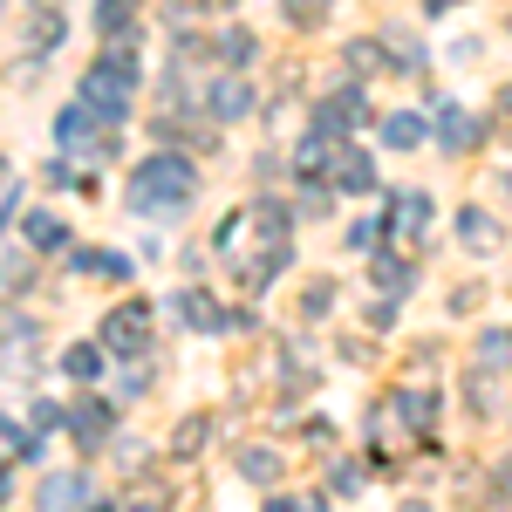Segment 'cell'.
<instances>
[{
    "mask_svg": "<svg viewBox=\"0 0 512 512\" xmlns=\"http://www.w3.org/2000/svg\"><path fill=\"white\" fill-rule=\"evenodd\" d=\"M205 7H233V0H205Z\"/></svg>",
    "mask_w": 512,
    "mask_h": 512,
    "instance_id": "4316f807",
    "label": "cell"
},
{
    "mask_svg": "<svg viewBox=\"0 0 512 512\" xmlns=\"http://www.w3.org/2000/svg\"><path fill=\"white\" fill-rule=\"evenodd\" d=\"M82 499H89L82 472H55L48 485H41V512H82Z\"/></svg>",
    "mask_w": 512,
    "mask_h": 512,
    "instance_id": "52a82bcc",
    "label": "cell"
},
{
    "mask_svg": "<svg viewBox=\"0 0 512 512\" xmlns=\"http://www.w3.org/2000/svg\"><path fill=\"white\" fill-rule=\"evenodd\" d=\"M205 437H212V424H205V417H185L178 437H171V458H198V451H205Z\"/></svg>",
    "mask_w": 512,
    "mask_h": 512,
    "instance_id": "2e32d148",
    "label": "cell"
},
{
    "mask_svg": "<svg viewBox=\"0 0 512 512\" xmlns=\"http://www.w3.org/2000/svg\"><path fill=\"white\" fill-rule=\"evenodd\" d=\"M28 246H35V253H62V246H69V226H62L55 212H28Z\"/></svg>",
    "mask_w": 512,
    "mask_h": 512,
    "instance_id": "9c48e42d",
    "label": "cell"
},
{
    "mask_svg": "<svg viewBox=\"0 0 512 512\" xmlns=\"http://www.w3.org/2000/svg\"><path fill=\"white\" fill-rule=\"evenodd\" d=\"M96 342H103L110 355H144V342H151V308H137V301L117 308V315L103 321V335H96Z\"/></svg>",
    "mask_w": 512,
    "mask_h": 512,
    "instance_id": "3957f363",
    "label": "cell"
},
{
    "mask_svg": "<svg viewBox=\"0 0 512 512\" xmlns=\"http://www.w3.org/2000/svg\"><path fill=\"white\" fill-rule=\"evenodd\" d=\"M219 55H226L233 69H246V62H253V35H246V28H226V41H219Z\"/></svg>",
    "mask_w": 512,
    "mask_h": 512,
    "instance_id": "44dd1931",
    "label": "cell"
},
{
    "mask_svg": "<svg viewBox=\"0 0 512 512\" xmlns=\"http://www.w3.org/2000/svg\"><path fill=\"white\" fill-rule=\"evenodd\" d=\"M458 239H465V246H472V253H492V246H499V226H492V219H485V212H465V219H458Z\"/></svg>",
    "mask_w": 512,
    "mask_h": 512,
    "instance_id": "7c38bea8",
    "label": "cell"
},
{
    "mask_svg": "<svg viewBox=\"0 0 512 512\" xmlns=\"http://www.w3.org/2000/svg\"><path fill=\"white\" fill-rule=\"evenodd\" d=\"M499 485H506V499H512V465H506V472H499Z\"/></svg>",
    "mask_w": 512,
    "mask_h": 512,
    "instance_id": "484cf974",
    "label": "cell"
},
{
    "mask_svg": "<svg viewBox=\"0 0 512 512\" xmlns=\"http://www.w3.org/2000/svg\"><path fill=\"white\" fill-rule=\"evenodd\" d=\"M437 130H444V144H451V151H465V144H472V117H465V110H451V103H437Z\"/></svg>",
    "mask_w": 512,
    "mask_h": 512,
    "instance_id": "ac0fdd59",
    "label": "cell"
},
{
    "mask_svg": "<svg viewBox=\"0 0 512 512\" xmlns=\"http://www.w3.org/2000/svg\"><path fill=\"white\" fill-rule=\"evenodd\" d=\"M130 512H171V485H137V499H130Z\"/></svg>",
    "mask_w": 512,
    "mask_h": 512,
    "instance_id": "7402d4cb",
    "label": "cell"
},
{
    "mask_svg": "<svg viewBox=\"0 0 512 512\" xmlns=\"http://www.w3.org/2000/svg\"><path fill=\"white\" fill-rule=\"evenodd\" d=\"M96 512H110V506H96Z\"/></svg>",
    "mask_w": 512,
    "mask_h": 512,
    "instance_id": "f546056e",
    "label": "cell"
},
{
    "mask_svg": "<svg viewBox=\"0 0 512 512\" xmlns=\"http://www.w3.org/2000/svg\"><path fill=\"white\" fill-rule=\"evenodd\" d=\"M321 14H328V0H287V21H301V28L321 21Z\"/></svg>",
    "mask_w": 512,
    "mask_h": 512,
    "instance_id": "cb8c5ba5",
    "label": "cell"
},
{
    "mask_svg": "<svg viewBox=\"0 0 512 512\" xmlns=\"http://www.w3.org/2000/svg\"><path fill=\"white\" fill-rule=\"evenodd\" d=\"M28 41H35V55H48V48L62 41V14H55V7L41 14V7H35V28H28Z\"/></svg>",
    "mask_w": 512,
    "mask_h": 512,
    "instance_id": "ffe728a7",
    "label": "cell"
},
{
    "mask_svg": "<svg viewBox=\"0 0 512 512\" xmlns=\"http://www.w3.org/2000/svg\"><path fill=\"white\" fill-rule=\"evenodd\" d=\"M130 21H137V0H96V28L103 35H130Z\"/></svg>",
    "mask_w": 512,
    "mask_h": 512,
    "instance_id": "5bb4252c",
    "label": "cell"
},
{
    "mask_svg": "<svg viewBox=\"0 0 512 512\" xmlns=\"http://www.w3.org/2000/svg\"><path fill=\"white\" fill-rule=\"evenodd\" d=\"M192 198H198V171L185 158H171V151L144 158V164H137V178H130V212H151V219L185 212Z\"/></svg>",
    "mask_w": 512,
    "mask_h": 512,
    "instance_id": "6da1fadb",
    "label": "cell"
},
{
    "mask_svg": "<svg viewBox=\"0 0 512 512\" xmlns=\"http://www.w3.org/2000/svg\"><path fill=\"white\" fill-rule=\"evenodd\" d=\"M424 219H431V198H417V192H403V198H396V226H403V239H417V233H424Z\"/></svg>",
    "mask_w": 512,
    "mask_h": 512,
    "instance_id": "e0dca14e",
    "label": "cell"
},
{
    "mask_svg": "<svg viewBox=\"0 0 512 512\" xmlns=\"http://www.w3.org/2000/svg\"><path fill=\"white\" fill-rule=\"evenodd\" d=\"M383 144H390V151H417V144H424V117H410V110L390 117L383 123Z\"/></svg>",
    "mask_w": 512,
    "mask_h": 512,
    "instance_id": "4fadbf2b",
    "label": "cell"
},
{
    "mask_svg": "<svg viewBox=\"0 0 512 512\" xmlns=\"http://www.w3.org/2000/svg\"><path fill=\"white\" fill-rule=\"evenodd\" d=\"M205 103H212V117H219V123H239L246 110H253V89H246L239 76H219V82H212V96H205Z\"/></svg>",
    "mask_w": 512,
    "mask_h": 512,
    "instance_id": "8992f818",
    "label": "cell"
},
{
    "mask_svg": "<svg viewBox=\"0 0 512 512\" xmlns=\"http://www.w3.org/2000/svg\"><path fill=\"white\" fill-rule=\"evenodd\" d=\"M301 512H321V506H315V499H308V506H301Z\"/></svg>",
    "mask_w": 512,
    "mask_h": 512,
    "instance_id": "f1b7e54d",
    "label": "cell"
},
{
    "mask_svg": "<svg viewBox=\"0 0 512 512\" xmlns=\"http://www.w3.org/2000/svg\"><path fill=\"white\" fill-rule=\"evenodd\" d=\"M76 274H96V280H130V260L123 253H69Z\"/></svg>",
    "mask_w": 512,
    "mask_h": 512,
    "instance_id": "30bf717a",
    "label": "cell"
},
{
    "mask_svg": "<svg viewBox=\"0 0 512 512\" xmlns=\"http://www.w3.org/2000/svg\"><path fill=\"white\" fill-rule=\"evenodd\" d=\"M376 280H383L390 294H403V287H410V274H403V260H376Z\"/></svg>",
    "mask_w": 512,
    "mask_h": 512,
    "instance_id": "603a6c76",
    "label": "cell"
},
{
    "mask_svg": "<svg viewBox=\"0 0 512 512\" xmlns=\"http://www.w3.org/2000/svg\"><path fill=\"white\" fill-rule=\"evenodd\" d=\"M69 431H76V444H82V451H103V444H110V403L82 396L76 410H69Z\"/></svg>",
    "mask_w": 512,
    "mask_h": 512,
    "instance_id": "277c9868",
    "label": "cell"
},
{
    "mask_svg": "<svg viewBox=\"0 0 512 512\" xmlns=\"http://www.w3.org/2000/svg\"><path fill=\"white\" fill-rule=\"evenodd\" d=\"M355 117H362V96H355V89H342V96H328V103L315 110V137H328V144H335Z\"/></svg>",
    "mask_w": 512,
    "mask_h": 512,
    "instance_id": "5b68a950",
    "label": "cell"
},
{
    "mask_svg": "<svg viewBox=\"0 0 512 512\" xmlns=\"http://www.w3.org/2000/svg\"><path fill=\"white\" fill-rule=\"evenodd\" d=\"M171 315H178V321H192L198 335H212V328H226V308H219L212 294H178V301H171Z\"/></svg>",
    "mask_w": 512,
    "mask_h": 512,
    "instance_id": "ba28073f",
    "label": "cell"
},
{
    "mask_svg": "<svg viewBox=\"0 0 512 512\" xmlns=\"http://www.w3.org/2000/svg\"><path fill=\"white\" fill-rule=\"evenodd\" d=\"M239 472L253 478V485H274V478H280V458H274V451H260V444H246V451H239Z\"/></svg>",
    "mask_w": 512,
    "mask_h": 512,
    "instance_id": "9a60e30c",
    "label": "cell"
},
{
    "mask_svg": "<svg viewBox=\"0 0 512 512\" xmlns=\"http://www.w3.org/2000/svg\"><path fill=\"white\" fill-rule=\"evenodd\" d=\"M424 7H431V14H451V7H458V0H424Z\"/></svg>",
    "mask_w": 512,
    "mask_h": 512,
    "instance_id": "d4e9b609",
    "label": "cell"
},
{
    "mask_svg": "<svg viewBox=\"0 0 512 512\" xmlns=\"http://www.w3.org/2000/svg\"><path fill=\"white\" fill-rule=\"evenodd\" d=\"M369 178H376V171H369V158H362V151H342V171H335V185H342V192H362Z\"/></svg>",
    "mask_w": 512,
    "mask_h": 512,
    "instance_id": "d6986e66",
    "label": "cell"
},
{
    "mask_svg": "<svg viewBox=\"0 0 512 512\" xmlns=\"http://www.w3.org/2000/svg\"><path fill=\"white\" fill-rule=\"evenodd\" d=\"M137 82H144V69H137L130 48L96 55V69L82 76V110L103 117V123H123V117H130V103H137Z\"/></svg>",
    "mask_w": 512,
    "mask_h": 512,
    "instance_id": "7a4b0ae2",
    "label": "cell"
},
{
    "mask_svg": "<svg viewBox=\"0 0 512 512\" xmlns=\"http://www.w3.org/2000/svg\"><path fill=\"white\" fill-rule=\"evenodd\" d=\"M103 342H76V349L62 355V369H69V376H76V383H96V376H103Z\"/></svg>",
    "mask_w": 512,
    "mask_h": 512,
    "instance_id": "8fae6325",
    "label": "cell"
},
{
    "mask_svg": "<svg viewBox=\"0 0 512 512\" xmlns=\"http://www.w3.org/2000/svg\"><path fill=\"white\" fill-rule=\"evenodd\" d=\"M0 499H7V472H0Z\"/></svg>",
    "mask_w": 512,
    "mask_h": 512,
    "instance_id": "83f0119b",
    "label": "cell"
}]
</instances>
